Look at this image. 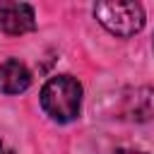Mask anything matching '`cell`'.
<instances>
[{
  "label": "cell",
  "instance_id": "6da1fadb",
  "mask_svg": "<svg viewBox=\"0 0 154 154\" xmlns=\"http://www.w3.org/2000/svg\"><path fill=\"white\" fill-rule=\"evenodd\" d=\"M41 108L58 123H70L82 108V84L70 75L51 77L41 89Z\"/></svg>",
  "mask_w": 154,
  "mask_h": 154
},
{
  "label": "cell",
  "instance_id": "7a4b0ae2",
  "mask_svg": "<svg viewBox=\"0 0 154 154\" xmlns=\"http://www.w3.org/2000/svg\"><path fill=\"white\" fill-rule=\"evenodd\" d=\"M94 17L116 36H135L144 26V10L140 2H96Z\"/></svg>",
  "mask_w": 154,
  "mask_h": 154
},
{
  "label": "cell",
  "instance_id": "3957f363",
  "mask_svg": "<svg viewBox=\"0 0 154 154\" xmlns=\"http://www.w3.org/2000/svg\"><path fill=\"white\" fill-rule=\"evenodd\" d=\"M36 26L34 10L26 2H2L0 5V31L10 36H22Z\"/></svg>",
  "mask_w": 154,
  "mask_h": 154
},
{
  "label": "cell",
  "instance_id": "277c9868",
  "mask_svg": "<svg viewBox=\"0 0 154 154\" xmlns=\"http://www.w3.org/2000/svg\"><path fill=\"white\" fill-rule=\"evenodd\" d=\"M123 118L128 120H149L154 118V89L152 87H137L123 96Z\"/></svg>",
  "mask_w": 154,
  "mask_h": 154
},
{
  "label": "cell",
  "instance_id": "5b68a950",
  "mask_svg": "<svg viewBox=\"0 0 154 154\" xmlns=\"http://www.w3.org/2000/svg\"><path fill=\"white\" fill-rule=\"evenodd\" d=\"M31 84V72L19 60L0 63V91L2 94H22Z\"/></svg>",
  "mask_w": 154,
  "mask_h": 154
},
{
  "label": "cell",
  "instance_id": "8992f818",
  "mask_svg": "<svg viewBox=\"0 0 154 154\" xmlns=\"http://www.w3.org/2000/svg\"><path fill=\"white\" fill-rule=\"evenodd\" d=\"M111 154H144V152H135V149H116Z\"/></svg>",
  "mask_w": 154,
  "mask_h": 154
},
{
  "label": "cell",
  "instance_id": "52a82bcc",
  "mask_svg": "<svg viewBox=\"0 0 154 154\" xmlns=\"http://www.w3.org/2000/svg\"><path fill=\"white\" fill-rule=\"evenodd\" d=\"M0 154H2V140H0Z\"/></svg>",
  "mask_w": 154,
  "mask_h": 154
}]
</instances>
